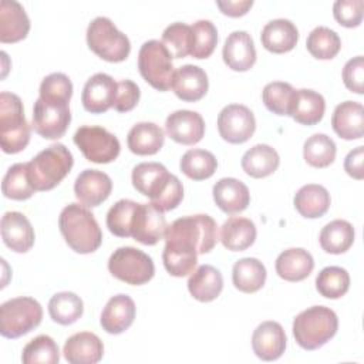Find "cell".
I'll return each instance as SVG.
<instances>
[{
  "label": "cell",
  "instance_id": "cell-22",
  "mask_svg": "<svg viewBox=\"0 0 364 364\" xmlns=\"http://www.w3.org/2000/svg\"><path fill=\"white\" fill-rule=\"evenodd\" d=\"M63 353L71 364H95L104 355V344L97 334L81 331L67 338Z\"/></svg>",
  "mask_w": 364,
  "mask_h": 364
},
{
  "label": "cell",
  "instance_id": "cell-33",
  "mask_svg": "<svg viewBox=\"0 0 364 364\" xmlns=\"http://www.w3.org/2000/svg\"><path fill=\"white\" fill-rule=\"evenodd\" d=\"M280 164L279 154L266 144H257L242 156V168L252 178H266L272 175Z\"/></svg>",
  "mask_w": 364,
  "mask_h": 364
},
{
  "label": "cell",
  "instance_id": "cell-25",
  "mask_svg": "<svg viewBox=\"0 0 364 364\" xmlns=\"http://www.w3.org/2000/svg\"><path fill=\"white\" fill-rule=\"evenodd\" d=\"M334 132L347 141L360 139L364 135V108L357 101H344L334 108L331 115Z\"/></svg>",
  "mask_w": 364,
  "mask_h": 364
},
{
  "label": "cell",
  "instance_id": "cell-17",
  "mask_svg": "<svg viewBox=\"0 0 364 364\" xmlns=\"http://www.w3.org/2000/svg\"><path fill=\"white\" fill-rule=\"evenodd\" d=\"M112 191L111 178L98 169H84L74 182V193L80 203L95 208L108 199Z\"/></svg>",
  "mask_w": 364,
  "mask_h": 364
},
{
  "label": "cell",
  "instance_id": "cell-46",
  "mask_svg": "<svg viewBox=\"0 0 364 364\" xmlns=\"http://www.w3.org/2000/svg\"><path fill=\"white\" fill-rule=\"evenodd\" d=\"M138 202L131 199H119L115 202L107 213V228L118 237H129L131 220Z\"/></svg>",
  "mask_w": 364,
  "mask_h": 364
},
{
  "label": "cell",
  "instance_id": "cell-10",
  "mask_svg": "<svg viewBox=\"0 0 364 364\" xmlns=\"http://www.w3.org/2000/svg\"><path fill=\"white\" fill-rule=\"evenodd\" d=\"M108 270L118 280L132 286L145 284L155 274L151 256L132 246H122L114 250L108 259Z\"/></svg>",
  "mask_w": 364,
  "mask_h": 364
},
{
  "label": "cell",
  "instance_id": "cell-30",
  "mask_svg": "<svg viewBox=\"0 0 364 364\" xmlns=\"http://www.w3.org/2000/svg\"><path fill=\"white\" fill-rule=\"evenodd\" d=\"M255 223L243 216L229 218L220 228V242L232 252H242L250 247L256 240Z\"/></svg>",
  "mask_w": 364,
  "mask_h": 364
},
{
  "label": "cell",
  "instance_id": "cell-28",
  "mask_svg": "<svg viewBox=\"0 0 364 364\" xmlns=\"http://www.w3.org/2000/svg\"><path fill=\"white\" fill-rule=\"evenodd\" d=\"M279 277L287 282H301L314 269L313 256L301 247H290L282 252L274 263Z\"/></svg>",
  "mask_w": 364,
  "mask_h": 364
},
{
  "label": "cell",
  "instance_id": "cell-4",
  "mask_svg": "<svg viewBox=\"0 0 364 364\" xmlns=\"http://www.w3.org/2000/svg\"><path fill=\"white\" fill-rule=\"evenodd\" d=\"M73 154L63 144H53L27 162V175L33 188L40 192L55 188L71 171Z\"/></svg>",
  "mask_w": 364,
  "mask_h": 364
},
{
  "label": "cell",
  "instance_id": "cell-14",
  "mask_svg": "<svg viewBox=\"0 0 364 364\" xmlns=\"http://www.w3.org/2000/svg\"><path fill=\"white\" fill-rule=\"evenodd\" d=\"M164 212L154 203H138L131 220V237L142 245H156L166 230Z\"/></svg>",
  "mask_w": 364,
  "mask_h": 364
},
{
  "label": "cell",
  "instance_id": "cell-44",
  "mask_svg": "<svg viewBox=\"0 0 364 364\" xmlns=\"http://www.w3.org/2000/svg\"><path fill=\"white\" fill-rule=\"evenodd\" d=\"M162 43L173 58H183L192 53L193 31L185 23H172L162 33Z\"/></svg>",
  "mask_w": 364,
  "mask_h": 364
},
{
  "label": "cell",
  "instance_id": "cell-29",
  "mask_svg": "<svg viewBox=\"0 0 364 364\" xmlns=\"http://www.w3.org/2000/svg\"><path fill=\"white\" fill-rule=\"evenodd\" d=\"M223 289L222 273L210 266L202 264L193 270L188 279V290L193 299L202 303L215 300Z\"/></svg>",
  "mask_w": 364,
  "mask_h": 364
},
{
  "label": "cell",
  "instance_id": "cell-27",
  "mask_svg": "<svg viewBox=\"0 0 364 364\" xmlns=\"http://www.w3.org/2000/svg\"><path fill=\"white\" fill-rule=\"evenodd\" d=\"M260 40L263 47L274 54H283L294 48L299 40V30L287 18H274L262 28Z\"/></svg>",
  "mask_w": 364,
  "mask_h": 364
},
{
  "label": "cell",
  "instance_id": "cell-51",
  "mask_svg": "<svg viewBox=\"0 0 364 364\" xmlns=\"http://www.w3.org/2000/svg\"><path fill=\"white\" fill-rule=\"evenodd\" d=\"M141 97L139 87L131 80H121L117 88V97L114 102V109L118 112H128L135 108Z\"/></svg>",
  "mask_w": 364,
  "mask_h": 364
},
{
  "label": "cell",
  "instance_id": "cell-32",
  "mask_svg": "<svg viewBox=\"0 0 364 364\" xmlns=\"http://www.w3.org/2000/svg\"><path fill=\"white\" fill-rule=\"evenodd\" d=\"M164 142L165 134L154 122H138L127 135L128 148L136 155H154L162 148Z\"/></svg>",
  "mask_w": 364,
  "mask_h": 364
},
{
  "label": "cell",
  "instance_id": "cell-45",
  "mask_svg": "<svg viewBox=\"0 0 364 364\" xmlns=\"http://www.w3.org/2000/svg\"><path fill=\"white\" fill-rule=\"evenodd\" d=\"M21 361L24 364H36V363L57 364L60 361L58 346L50 336L40 334L24 346Z\"/></svg>",
  "mask_w": 364,
  "mask_h": 364
},
{
  "label": "cell",
  "instance_id": "cell-9",
  "mask_svg": "<svg viewBox=\"0 0 364 364\" xmlns=\"http://www.w3.org/2000/svg\"><path fill=\"white\" fill-rule=\"evenodd\" d=\"M138 70L142 78L158 91H168L172 85L175 67L172 55L159 40L145 41L138 53Z\"/></svg>",
  "mask_w": 364,
  "mask_h": 364
},
{
  "label": "cell",
  "instance_id": "cell-36",
  "mask_svg": "<svg viewBox=\"0 0 364 364\" xmlns=\"http://www.w3.org/2000/svg\"><path fill=\"white\" fill-rule=\"evenodd\" d=\"M354 235V228L350 222L336 219L321 229L318 242L324 252L331 255H341L351 247Z\"/></svg>",
  "mask_w": 364,
  "mask_h": 364
},
{
  "label": "cell",
  "instance_id": "cell-7",
  "mask_svg": "<svg viewBox=\"0 0 364 364\" xmlns=\"http://www.w3.org/2000/svg\"><path fill=\"white\" fill-rule=\"evenodd\" d=\"M87 44L92 53L109 63L127 60L131 51L129 38L117 28L111 18L98 16L87 27Z\"/></svg>",
  "mask_w": 364,
  "mask_h": 364
},
{
  "label": "cell",
  "instance_id": "cell-13",
  "mask_svg": "<svg viewBox=\"0 0 364 364\" xmlns=\"http://www.w3.org/2000/svg\"><path fill=\"white\" fill-rule=\"evenodd\" d=\"M256 129L253 112L242 104H229L218 115L219 135L229 144H243Z\"/></svg>",
  "mask_w": 364,
  "mask_h": 364
},
{
  "label": "cell",
  "instance_id": "cell-18",
  "mask_svg": "<svg viewBox=\"0 0 364 364\" xmlns=\"http://www.w3.org/2000/svg\"><path fill=\"white\" fill-rule=\"evenodd\" d=\"M286 333L277 321H263L252 336L253 353L263 361H273L283 355L286 350Z\"/></svg>",
  "mask_w": 364,
  "mask_h": 364
},
{
  "label": "cell",
  "instance_id": "cell-34",
  "mask_svg": "<svg viewBox=\"0 0 364 364\" xmlns=\"http://www.w3.org/2000/svg\"><path fill=\"white\" fill-rule=\"evenodd\" d=\"M326 111L324 97L313 90H296L290 117L303 125H316L321 121Z\"/></svg>",
  "mask_w": 364,
  "mask_h": 364
},
{
  "label": "cell",
  "instance_id": "cell-15",
  "mask_svg": "<svg viewBox=\"0 0 364 364\" xmlns=\"http://www.w3.org/2000/svg\"><path fill=\"white\" fill-rule=\"evenodd\" d=\"M118 82L105 73H97L90 77L82 88L81 102L85 111L91 114H102L114 107Z\"/></svg>",
  "mask_w": 364,
  "mask_h": 364
},
{
  "label": "cell",
  "instance_id": "cell-49",
  "mask_svg": "<svg viewBox=\"0 0 364 364\" xmlns=\"http://www.w3.org/2000/svg\"><path fill=\"white\" fill-rule=\"evenodd\" d=\"M363 0H337L333 4V16L344 27H357L363 20Z\"/></svg>",
  "mask_w": 364,
  "mask_h": 364
},
{
  "label": "cell",
  "instance_id": "cell-24",
  "mask_svg": "<svg viewBox=\"0 0 364 364\" xmlns=\"http://www.w3.org/2000/svg\"><path fill=\"white\" fill-rule=\"evenodd\" d=\"M30 18L24 7L16 0H1L0 3V41L17 43L27 37Z\"/></svg>",
  "mask_w": 364,
  "mask_h": 364
},
{
  "label": "cell",
  "instance_id": "cell-31",
  "mask_svg": "<svg viewBox=\"0 0 364 364\" xmlns=\"http://www.w3.org/2000/svg\"><path fill=\"white\" fill-rule=\"evenodd\" d=\"M296 210L307 219L321 218L330 208L331 199L328 191L317 183H307L301 186L293 199Z\"/></svg>",
  "mask_w": 364,
  "mask_h": 364
},
{
  "label": "cell",
  "instance_id": "cell-37",
  "mask_svg": "<svg viewBox=\"0 0 364 364\" xmlns=\"http://www.w3.org/2000/svg\"><path fill=\"white\" fill-rule=\"evenodd\" d=\"M84 311V303L73 291L55 293L48 301V313L53 321L61 326H70L75 323Z\"/></svg>",
  "mask_w": 364,
  "mask_h": 364
},
{
  "label": "cell",
  "instance_id": "cell-1",
  "mask_svg": "<svg viewBox=\"0 0 364 364\" xmlns=\"http://www.w3.org/2000/svg\"><path fill=\"white\" fill-rule=\"evenodd\" d=\"M162 260L166 272L183 277L193 272L198 255L209 253L218 242V225L209 215H192L173 220L165 230Z\"/></svg>",
  "mask_w": 364,
  "mask_h": 364
},
{
  "label": "cell",
  "instance_id": "cell-20",
  "mask_svg": "<svg viewBox=\"0 0 364 364\" xmlns=\"http://www.w3.org/2000/svg\"><path fill=\"white\" fill-rule=\"evenodd\" d=\"M1 237L13 252L26 253L34 245V229L21 212H6L1 218Z\"/></svg>",
  "mask_w": 364,
  "mask_h": 364
},
{
  "label": "cell",
  "instance_id": "cell-8",
  "mask_svg": "<svg viewBox=\"0 0 364 364\" xmlns=\"http://www.w3.org/2000/svg\"><path fill=\"white\" fill-rule=\"evenodd\" d=\"M43 318L41 304L33 297H14L0 306V334L18 338L34 330Z\"/></svg>",
  "mask_w": 364,
  "mask_h": 364
},
{
  "label": "cell",
  "instance_id": "cell-50",
  "mask_svg": "<svg viewBox=\"0 0 364 364\" xmlns=\"http://www.w3.org/2000/svg\"><path fill=\"white\" fill-rule=\"evenodd\" d=\"M344 85L355 94L364 92V58L357 55L350 58L343 68Z\"/></svg>",
  "mask_w": 364,
  "mask_h": 364
},
{
  "label": "cell",
  "instance_id": "cell-52",
  "mask_svg": "<svg viewBox=\"0 0 364 364\" xmlns=\"http://www.w3.org/2000/svg\"><path fill=\"white\" fill-rule=\"evenodd\" d=\"M363 161H364V146L360 145L347 154L344 159V171L351 178L361 181L364 178Z\"/></svg>",
  "mask_w": 364,
  "mask_h": 364
},
{
  "label": "cell",
  "instance_id": "cell-35",
  "mask_svg": "<svg viewBox=\"0 0 364 364\" xmlns=\"http://www.w3.org/2000/svg\"><path fill=\"white\" fill-rule=\"evenodd\" d=\"M266 267L256 257H243L233 264L232 282L239 291H259L266 282Z\"/></svg>",
  "mask_w": 364,
  "mask_h": 364
},
{
  "label": "cell",
  "instance_id": "cell-3",
  "mask_svg": "<svg viewBox=\"0 0 364 364\" xmlns=\"http://www.w3.org/2000/svg\"><path fill=\"white\" fill-rule=\"evenodd\" d=\"M58 228L67 245L77 253H92L102 243L100 225L92 212L82 203L67 205L60 213Z\"/></svg>",
  "mask_w": 364,
  "mask_h": 364
},
{
  "label": "cell",
  "instance_id": "cell-21",
  "mask_svg": "<svg viewBox=\"0 0 364 364\" xmlns=\"http://www.w3.org/2000/svg\"><path fill=\"white\" fill-rule=\"evenodd\" d=\"M171 88L179 100L195 102L208 92L209 80L200 67L185 64L175 71Z\"/></svg>",
  "mask_w": 364,
  "mask_h": 364
},
{
  "label": "cell",
  "instance_id": "cell-6",
  "mask_svg": "<svg viewBox=\"0 0 364 364\" xmlns=\"http://www.w3.org/2000/svg\"><path fill=\"white\" fill-rule=\"evenodd\" d=\"M30 125L24 117L18 95L3 91L0 94V144L6 154H17L30 142Z\"/></svg>",
  "mask_w": 364,
  "mask_h": 364
},
{
  "label": "cell",
  "instance_id": "cell-42",
  "mask_svg": "<svg viewBox=\"0 0 364 364\" xmlns=\"http://www.w3.org/2000/svg\"><path fill=\"white\" fill-rule=\"evenodd\" d=\"M350 287V274L340 266H327L316 277V289L326 299H340Z\"/></svg>",
  "mask_w": 364,
  "mask_h": 364
},
{
  "label": "cell",
  "instance_id": "cell-19",
  "mask_svg": "<svg viewBox=\"0 0 364 364\" xmlns=\"http://www.w3.org/2000/svg\"><path fill=\"white\" fill-rule=\"evenodd\" d=\"M222 57L233 71H247L256 63V48L247 31L237 30L228 36L223 44Z\"/></svg>",
  "mask_w": 364,
  "mask_h": 364
},
{
  "label": "cell",
  "instance_id": "cell-39",
  "mask_svg": "<svg viewBox=\"0 0 364 364\" xmlns=\"http://www.w3.org/2000/svg\"><path fill=\"white\" fill-rule=\"evenodd\" d=\"M336 144L326 134L309 136L303 145V158L313 168H326L336 159Z\"/></svg>",
  "mask_w": 364,
  "mask_h": 364
},
{
  "label": "cell",
  "instance_id": "cell-11",
  "mask_svg": "<svg viewBox=\"0 0 364 364\" xmlns=\"http://www.w3.org/2000/svg\"><path fill=\"white\" fill-rule=\"evenodd\" d=\"M74 144L87 161L108 164L117 159L121 151L118 138L102 127L82 125L74 134Z\"/></svg>",
  "mask_w": 364,
  "mask_h": 364
},
{
  "label": "cell",
  "instance_id": "cell-40",
  "mask_svg": "<svg viewBox=\"0 0 364 364\" xmlns=\"http://www.w3.org/2000/svg\"><path fill=\"white\" fill-rule=\"evenodd\" d=\"M306 47L314 58L331 60L338 54L341 40L334 30L326 26H318L310 31L306 40Z\"/></svg>",
  "mask_w": 364,
  "mask_h": 364
},
{
  "label": "cell",
  "instance_id": "cell-41",
  "mask_svg": "<svg viewBox=\"0 0 364 364\" xmlns=\"http://www.w3.org/2000/svg\"><path fill=\"white\" fill-rule=\"evenodd\" d=\"M294 98L296 90L291 87V84L283 81L269 82L262 91L263 104L276 115H290Z\"/></svg>",
  "mask_w": 364,
  "mask_h": 364
},
{
  "label": "cell",
  "instance_id": "cell-12",
  "mask_svg": "<svg viewBox=\"0 0 364 364\" xmlns=\"http://www.w3.org/2000/svg\"><path fill=\"white\" fill-rule=\"evenodd\" d=\"M70 101L65 100H51V98H37L33 108V128L34 131L46 139L61 138L70 122Z\"/></svg>",
  "mask_w": 364,
  "mask_h": 364
},
{
  "label": "cell",
  "instance_id": "cell-47",
  "mask_svg": "<svg viewBox=\"0 0 364 364\" xmlns=\"http://www.w3.org/2000/svg\"><path fill=\"white\" fill-rule=\"evenodd\" d=\"M193 48L191 55L202 60L210 57L218 44V30L209 20H198L192 24Z\"/></svg>",
  "mask_w": 364,
  "mask_h": 364
},
{
  "label": "cell",
  "instance_id": "cell-26",
  "mask_svg": "<svg viewBox=\"0 0 364 364\" xmlns=\"http://www.w3.org/2000/svg\"><path fill=\"white\" fill-rule=\"evenodd\" d=\"M216 206L225 213H239L245 210L250 202L247 186L236 178H222L212 189Z\"/></svg>",
  "mask_w": 364,
  "mask_h": 364
},
{
  "label": "cell",
  "instance_id": "cell-2",
  "mask_svg": "<svg viewBox=\"0 0 364 364\" xmlns=\"http://www.w3.org/2000/svg\"><path fill=\"white\" fill-rule=\"evenodd\" d=\"M134 188L148 196L162 212L175 209L183 199V186L178 176L159 162H141L132 169Z\"/></svg>",
  "mask_w": 364,
  "mask_h": 364
},
{
  "label": "cell",
  "instance_id": "cell-48",
  "mask_svg": "<svg viewBox=\"0 0 364 364\" xmlns=\"http://www.w3.org/2000/svg\"><path fill=\"white\" fill-rule=\"evenodd\" d=\"M73 95V82L63 73H53L43 78L40 84V98L65 100L70 101Z\"/></svg>",
  "mask_w": 364,
  "mask_h": 364
},
{
  "label": "cell",
  "instance_id": "cell-38",
  "mask_svg": "<svg viewBox=\"0 0 364 364\" xmlns=\"http://www.w3.org/2000/svg\"><path fill=\"white\" fill-rule=\"evenodd\" d=\"M179 168L183 175L193 181H203L210 178L216 168L218 161L215 155L206 149H189L186 151L179 162Z\"/></svg>",
  "mask_w": 364,
  "mask_h": 364
},
{
  "label": "cell",
  "instance_id": "cell-53",
  "mask_svg": "<svg viewBox=\"0 0 364 364\" xmlns=\"http://www.w3.org/2000/svg\"><path fill=\"white\" fill-rule=\"evenodd\" d=\"M216 6L226 16L239 17L247 13V10L253 6V0H218Z\"/></svg>",
  "mask_w": 364,
  "mask_h": 364
},
{
  "label": "cell",
  "instance_id": "cell-23",
  "mask_svg": "<svg viewBox=\"0 0 364 364\" xmlns=\"http://www.w3.org/2000/svg\"><path fill=\"white\" fill-rule=\"evenodd\" d=\"M135 318V303L127 294L112 296L101 313V327L109 334H121L131 327Z\"/></svg>",
  "mask_w": 364,
  "mask_h": 364
},
{
  "label": "cell",
  "instance_id": "cell-5",
  "mask_svg": "<svg viewBox=\"0 0 364 364\" xmlns=\"http://www.w3.org/2000/svg\"><path fill=\"white\" fill-rule=\"evenodd\" d=\"M338 328L337 314L326 306H313L293 320V336L304 350H317L330 341Z\"/></svg>",
  "mask_w": 364,
  "mask_h": 364
},
{
  "label": "cell",
  "instance_id": "cell-43",
  "mask_svg": "<svg viewBox=\"0 0 364 364\" xmlns=\"http://www.w3.org/2000/svg\"><path fill=\"white\" fill-rule=\"evenodd\" d=\"M1 191L6 198L13 200H26L34 195L36 189L28 181L27 164H14L7 169L1 182Z\"/></svg>",
  "mask_w": 364,
  "mask_h": 364
},
{
  "label": "cell",
  "instance_id": "cell-16",
  "mask_svg": "<svg viewBox=\"0 0 364 364\" xmlns=\"http://www.w3.org/2000/svg\"><path fill=\"white\" fill-rule=\"evenodd\" d=\"M166 135L178 144L193 145L205 135V121L196 111L178 109L168 115L165 121Z\"/></svg>",
  "mask_w": 364,
  "mask_h": 364
}]
</instances>
